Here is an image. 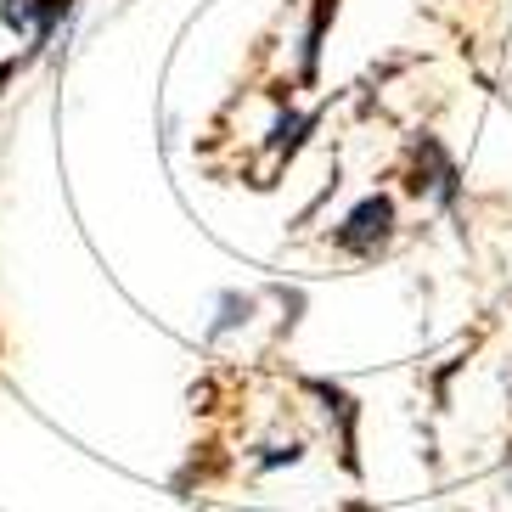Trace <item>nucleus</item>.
I'll list each match as a JSON object with an SVG mask.
<instances>
[{
  "label": "nucleus",
  "mask_w": 512,
  "mask_h": 512,
  "mask_svg": "<svg viewBox=\"0 0 512 512\" xmlns=\"http://www.w3.org/2000/svg\"><path fill=\"white\" fill-rule=\"evenodd\" d=\"M411 192L417 197H434V203H445L451 209L456 192H462V175H456V158L445 147H439V136H428L422 130L417 141H411Z\"/></svg>",
  "instance_id": "f03ea898"
},
{
  "label": "nucleus",
  "mask_w": 512,
  "mask_h": 512,
  "mask_svg": "<svg viewBox=\"0 0 512 512\" xmlns=\"http://www.w3.org/2000/svg\"><path fill=\"white\" fill-rule=\"evenodd\" d=\"M34 17H40V0H0V23L12 34H34Z\"/></svg>",
  "instance_id": "39448f33"
},
{
  "label": "nucleus",
  "mask_w": 512,
  "mask_h": 512,
  "mask_svg": "<svg viewBox=\"0 0 512 512\" xmlns=\"http://www.w3.org/2000/svg\"><path fill=\"white\" fill-rule=\"evenodd\" d=\"M389 242H394V197L389 192L361 197V203L344 214V226L332 231V248L349 254V259H377Z\"/></svg>",
  "instance_id": "f257e3e1"
},
{
  "label": "nucleus",
  "mask_w": 512,
  "mask_h": 512,
  "mask_svg": "<svg viewBox=\"0 0 512 512\" xmlns=\"http://www.w3.org/2000/svg\"><path fill=\"white\" fill-rule=\"evenodd\" d=\"M299 456H304V445H299V439H293V445H271V456H259V467H293V462H299Z\"/></svg>",
  "instance_id": "0eeeda50"
},
{
  "label": "nucleus",
  "mask_w": 512,
  "mask_h": 512,
  "mask_svg": "<svg viewBox=\"0 0 512 512\" xmlns=\"http://www.w3.org/2000/svg\"><path fill=\"white\" fill-rule=\"evenodd\" d=\"M338 12V0H316V17H310V34H304V79H316V62H321V40H327V23Z\"/></svg>",
  "instance_id": "7ed1b4c3"
},
{
  "label": "nucleus",
  "mask_w": 512,
  "mask_h": 512,
  "mask_svg": "<svg viewBox=\"0 0 512 512\" xmlns=\"http://www.w3.org/2000/svg\"><path fill=\"white\" fill-rule=\"evenodd\" d=\"M248 316H254V299H248V293H220V321H214V332L237 327V321H248Z\"/></svg>",
  "instance_id": "423d86ee"
},
{
  "label": "nucleus",
  "mask_w": 512,
  "mask_h": 512,
  "mask_svg": "<svg viewBox=\"0 0 512 512\" xmlns=\"http://www.w3.org/2000/svg\"><path fill=\"white\" fill-rule=\"evenodd\" d=\"M310 389L327 400V417H332V411H338V417H355V400H349V394L327 389V383H310ZM344 456H349V467H355V422H344Z\"/></svg>",
  "instance_id": "20e7f679"
}]
</instances>
